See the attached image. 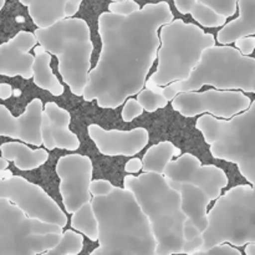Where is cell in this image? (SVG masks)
Here are the masks:
<instances>
[{
    "label": "cell",
    "instance_id": "cell-1",
    "mask_svg": "<svg viewBox=\"0 0 255 255\" xmlns=\"http://www.w3.org/2000/svg\"><path fill=\"white\" fill-rule=\"evenodd\" d=\"M173 20L167 1L148 2L128 16L102 12L99 16L102 49L89 74L85 101L115 110L138 95L158 57L159 30Z\"/></svg>",
    "mask_w": 255,
    "mask_h": 255
},
{
    "label": "cell",
    "instance_id": "cell-2",
    "mask_svg": "<svg viewBox=\"0 0 255 255\" xmlns=\"http://www.w3.org/2000/svg\"><path fill=\"white\" fill-rule=\"evenodd\" d=\"M91 203L100 231V247L91 255H157L151 223L131 191L115 187L107 196L94 197Z\"/></svg>",
    "mask_w": 255,
    "mask_h": 255
},
{
    "label": "cell",
    "instance_id": "cell-3",
    "mask_svg": "<svg viewBox=\"0 0 255 255\" xmlns=\"http://www.w3.org/2000/svg\"><path fill=\"white\" fill-rule=\"evenodd\" d=\"M124 187L133 193L151 223L157 241V255L183 253L188 242L184 237V224L188 218L182 209L181 194L169 186L164 174H127Z\"/></svg>",
    "mask_w": 255,
    "mask_h": 255
},
{
    "label": "cell",
    "instance_id": "cell-4",
    "mask_svg": "<svg viewBox=\"0 0 255 255\" xmlns=\"http://www.w3.org/2000/svg\"><path fill=\"white\" fill-rule=\"evenodd\" d=\"M203 86L255 94V59L231 45L209 47L191 76L164 86L163 95L172 101L181 92L199 91Z\"/></svg>",
    "mask_w": 255,
    "mask_h": 255
},
{
    "label": "cell",
    "instance_id": "cell-5",
    "mask_svg": "<svg viewBox=\"0 0 255 255\" xmlns=\"http://www.w3.org/2000/svg\"><path fill=\"white\" fill-rule=\"evenodd\" d=\"M34 34L39 45L57 57L60 75L70 91L84 97L94 51L87 22L80 17H66L49 27H37Z\"/></svg>",
    "mask_w": 255,
    "mask_h": 255
},
{
    "label": "cell",
    "instance_id": "cell-6",
    "mask_svg": "<svg viewBox=\"0 0 255 255\" xmlns=\"http://www.w3.org/2000/svg\"><path fill=\"white\" fill-rule=\"evenodd\" d=\"M157 70L149 76L146 87H164L188 79L199 64L202 55L216 46V39L198 25L176 19L162 26L159 31Z\"/></svg>",
    "mask_w": 255,
    "mask_h": 255
},
{
    "label": "cell",
    "instance_id": "cell-7",
    "mask_svg": "<svg viewBox=\"0 0 255 255\" xmlns=\"http://www.w3.org/2000/svg\"><path fill=\"white\" fill-rule=\"evenodd\" d=\"M196 127L214 158L237 164L242 176L255 186V101L229 120L203 115Z\"/></svg>",
    "mask_w": 255,
    "mask_h": 255
},
{
    "label": "cell",
    "instance_id": "cell-8",
    "mask_svg": "<svg viewBox=\"0 0 255 255\" xmlns=\"http://www.w3.org/2000/svg\"><path fill=\"white\" fill-rule=\"evenodd\" d=\"M208 219L202 251L223 243H255V186L241 184L222 194L208 212Z\"/></svg>",
    "mask_w": 255,
    "mask_h": 255
},
{
    "label": "cell",
    "instance_id": "cell-9",
    "mask_svg": "<svg viewBox=\"0 0 255 255\" xmlns=\"http://www.w3.org/2000/svg\"><path fill=\"white\" fill-rule=\"evenodd\" d=\"M64 228L27 217L0 198V255H39L60 243Z\"/></svg>",
    "mask_w": 255,
    "mask_h": 255
},
{
    "label": "cell",
    "instance_id": "cell-10",
    "mask_svg": "<svg viewBox=\"0 0 255 255\" xmlns=\"http://www.w3.org/2000/svg\"><path fill=\"white\" fill-rule=\"evenodd\" d=\"M252 101L243 91L207 90L181 92L172 100V107L183 117L208 114L222 120H229L251 107Z\"/></svg>",
    "mask_w": 255,
    "mask_h": 255
},
{
    "label": "cell",
    "instance_id": "cell-11",
    "mask_svg": "<svg viewBox=\"0 0 255 255\" xmlns=\"http://www.w3.org/2000/svg\"><path fill=\"white\" fill-rule=\"evenodd\" d=\"M0 198L16 204L30 218L57 224L62 228L69 223L66 213L41 187L20 176L0 179Z\"/></svg>",
    "mask_w": 255,
    "mask_h": 255
},
{
    "label": "cell",
    "instance_id": "cell-12",
    "mask_svg": "<svg viewBox=\"0 0 255 255\" xmlns=\"http://www.w3.org/2000/svg\"><path fill=\"white\" fill-rule=\"evenodd\" d=\"M60 178V194L65 211L74 214L85 204L91 203L94 196L90 192L94 167L90 157L84 154H67L60 157L55 167Z\"/></svg>",
    "mask_w": 255,
    "mask_h": 255
},
{
    "label": "cell",
    "instance_id": "cell-13",
    "mask_svg": "<svg viewBox=\"0 0 255 255\" xmlns=\"http://www.w3.org/2000/svg\"><path fill=\"white\" fill-rule=\"evenodd\" d=\"M164 177L167 181L199 187L212 201H217L222 196V191L229 182L223 169L214 164H202L198 157L192 153H183L177 159H172L167 166Z\"/></svg>",
    "mask_w": 255,
    "mask_h": 255
},
{
    "label": "cell",
    "instance_id": "cell-14",
    "mask_svg": "<svg viewBox=\"0 0 255 255\" xmlns=\"http://www.w3.org/2000/svg\"><path fill=\"white\" fill-rule=\"evenodd\" d=\"M44 105L40 99L30 101L24 114L20 116H12L6 106H0V136L19 139L30 146H44L42 141V116Z\"/></svg>",
    "mask_w": 255,
    "mask_h": 255
},
{
    "label": "cell",
    "instance_id": "cell-15",
    "mask_svg": "<svg viewBox=\"0 0 255 255\" xmlns=\"http://www.w3.org/2000/svg\"><path fill=\"white\" fill-rule=\"evenodd\" d=\"M90 138L96 144L100 153L110 157H133L148 144V131L143 127L131 131L105 129L99 125L91 124L87 127Z\"/></svg>",
    "mask_w": 255,
    "mask_h": 255
},
{
    "label": "cell",
    "instance_id": "cell-16",
    "mask_svg": "<svg viewBox=\"0 0 255 255\" xmlns=\"http://www.w3.org/2000/svg\"><path fill=\"white\" fill-rule=\"evenodd\" d=\"M37 42L36 35L30 31H19L6 42H2L0 45V75L32 79L35 55L30 54V50Z\"/></svg>",
    "mask_w": 255,
    "mask_h": 255
},
{
    "label": "cell",
    "instance_id": "cell-17",
    "mask_svg": "<svg viewBox=\"0 0 255 255\" xmlns=\"http://www.w3.org/2000/svg\"><path fill=\"white\" fill-rule=\"evenodd\" d=\"M71 115L67 110L60 107L56 102H47L42 116V141L46 149H66L76 151L80 148V139L76 133L69 128Z\"/></svg>",
    "mask_w": 255,
    "mask_h": 255
},
{
    "label": "cell",
    "instance_id": "cell-18",
    "mask_svg": "<svg viewBox=\"0 0 255 255\" xmlns=\"http://www.w3.org/2000/svg\"><path fill=\"white\" fill-rule=\"evenodd\" d=\"M169 186L179 192L182 198V209L187 218L202 232L207 231L209 226L208 206L212 198L199 187L189 183H179V182L167 181Z\"/></svg>",
    "mask_w": 255,
    "mask_h": 255
},
{
    "label": "cell",
    "instance_id": "cell-19",
    "mask_svg": "<svg viewBox=\"0 0 255 255\" xmlns=\"http://www.w3.org/2000/svg\"><path fill=\"white\" fill-rule=\"evenodd\" d=\"M239 16L227 22L217 34L221 45L234 44L238 39L255 36V0H238Z\"/></svg>",
    "mask_w": 255,
    "mask_h": 255
},
{
    "label": "cell",
    "instance_id": "cell-20",
    "mask_svg": "<svg viewBox=\"0 0 255 255\" xmlns=\"http://www.w3.org/2000/svg\"><path fill=\"white\" fill-rule=\"evenodd\" d=\"M1 157L12 161L20 171H34L41 167L49 158L46 149H31L27 144L20 142H5L0 147Z\"/></svg>",
    "mask_w": 255,
    "mask_h": 255
},
{
    "label": "cell",
    "instance_id": "cell-21",
    "mask_svg": "<svg viewBox=\"0 0 255 255\" xmlns=\"http://www.w3.org/2000/svg\"><path fill=\"white\" fill-rule=\"evenodd\" d=\"M27 7L32 22L37 27H49L66 19L69 0H19Z\"/></svg>",
    "mask_w": 255,
    "mask_h": 255
},
{
    "label": "cell",
    "instance_id": "cell-22",
    "mask_svg": "<svg viewBox=\"0 0 255 255\" xmlns=\"http://www.w3.org/2000/svg\"><path fill=\"white\" fill-rule=\"evenodd\" d=\"M35 62H34V84L40 89L49 91L54 96H61L65 89L60 80L52 72L50 64H51V54L47 52L41 45L35 46Z\"/></svg>",
    "mask_w": 255,
    "mask_h": 255
},
{
    "label": "cell",
    "instance_id": "cell-23",
    "mask_svg": "<svg viewBox=\"0 0 255 255\" xmlns=\"http://www.w3.org/2000/svg\"><path fill=\"white\" fill-rule=\"evenodd\" d=\"M174 6L181 14H191L203 27H221L227 24V17L199 0H173Z\"/></svg>",
    "mask_w": 255,
    "mask_h": 255
},
{
    "label": "cell",
    "instance_id": "cell-24",
    "mask_svg": "<svg viewBox=\"0 0 255 255\" xmlns=\"http://www.w3.org/2000/svg\"><path fill=\"white\" fill-rule=\"evenodd\" d=\"M181 156V149L169 141H162L153 144L147 149L142 162L143 172L164 174L167 166L173 159V157Z\"/></svg>",
    "mask_w": 255,
    "mask_h": 255
},
{
    "label": "cell",
    "instance_id": "cell-25",
    "mask_svg": "<svg viewBox=\"0 0 255 255\" xmlns=\"http://www.w3.org/2000/svg\"><path fill=\"white\" fill-rule=\"evenodd\" d=\"M70 227L91 241H99V219L95 213L92 203L85 204L79 211L71 214Z\"/></svg>",
    "mask_w": 255,
    "mask_h": 255
},
{
    "label": "cell",
    "instance_id": "cell-26",
    "mask_svg": "<svg viewBox=\"0 0 255 255\" xmlns=\"http://www.w3.org/2000/svg\"><path fill=\"white\" fill-rule=\"evenodd\" d=\"M84 234L75 229H65L60 243L52 249L39 255H72L79 254L84 248Z\"/></svg>",
    "mask_w": 255,
    "mask_h": 255
},
{
    "label": "cell",
    "instance_id": "cell-27",
    "mask_svg": "<svg viewBox=\"0 0 255 255\" xmlns=\"http://www.w3.org/2000/svg\"><path fill=\"white\" fill-rule=\"evenodd\" d=\"M137 100L147 112H154L159 109H163L169 102V100L163 95V87L158 86H149L143 89L137 95Z\"/></svg>",
    "mask_w": 255,
    "mask_h": 255
},
{
    "label": "cell",
    "instance_id": "cell-28",
    "mask_svg": "<svg viewBox=\"0 0 255 255\" xmlns=\"http://www.w3.org/2000/svg\"><path fill=\"white\" fill-rule=\"evenodd\" d=\"M226 17L233 16L238 9V0H199Z\"/></svg>",
    "mask_w": 255,
    "mask_h": 255
},
{
    "label": "cell",
    "instance_id": "cell-29",
    "mask_svg": "<svg viewBox=\"0 0 255 255\" xmlns=\"http://www.w3.org/2000/svg\"><path fill=\"white\" fill-rule=\"evenodd\" d=\"M141 10L138 2L134 0H122V1H112L109 5V11L114 12L117 15H124V16H128V15L133 14V12Z\"/></svg>",
    "mask_w": 255,
    "mask_h": 255
},
{
    "label": "cell",
    "instance_id": "cell-30",
    "mask_svg": "<svg viewBox=\"0 0 255 255\" xmlns=\"http://www.w3.org/2000/svg\"><path fill=\"white\" fill-rule=\"evenodd\" d=\"M143 111L144 109L142 107V105L139 104L138 100L129 97V99L125 102L121 117L125 122H132L133 120H136L137 117L141 116V115L143 114Z\"/></svg>",
    "mask_w": 255,
    "mask_h": 255
},
{
    "label": "cell",
    "instance_id": "cell-31",
    "mask_svg": "<svg viewBox=\"0 0 255 255\" xmlns=\"http://www.w3.org/2000/svg\"><path fill=\"white\" fill-rule=\"evenodd\" d=\"M191 255H242V253L232 244L223 243L213 247L208 251H198Z\"/></svg>",
    "mask_w": 255,
    "mask_h": 255
},
{
    "label": "cell",
    "instance_id": "cell-32",
    "mask_svg": "<svg viewBox=\"0 0 255 255\" xmlns=\"http://www.w3.org/2000/svg\"><path fill=\"white\" fill-rule=\"evenodd\" d=\"M115 186L110 181L106 179H96V181H92L91 187H90V192L94 197H100V196H107V194L111 193L114 191Z\"/></svg>",
    "mask_w": 255,
    "mask_h": 255
},
{
    "label": "cell",
    "instance_id": "cell-33",
    "mask_svg": "<svg viewBox=\"0 0 255 255\" xmlns=\"http://www.w3.org/2000/svg\"><path fill=\"white\" fill-rule=\"evenodd\" d=\"M236 47L244 55H248L251 56L255 50V36H246L241 37V39L237 40Z\"/></svg>",
    "mask_w": 255,
    "mask_h": 255
},
{
    "label": "cell",
    "instance_id": "cell-34",
    "mask_svg": "<svg viewBox=\"0 0 255 255\" xmlns=\"http://www.w3.org/2000/svg\"><path fill=\"white\" fill-rule=\"evenodd\" d=\"M125 171L128 174L138 173L139 171H143V162H142V159L136 158V157L131 158L125 164Z\"/></svg>",
    "mask_w": 255,
    "mask_h": 255
},
{
    "label": "cell",
    "instance_id": "cell-35",
    "mask_svg": "<svg viewBox=\"0 0 255 255\" xmlns=\"http://www.w3.org/2000/svg\"><path fill=\"white\" fill-rule=\"evenodd\" d=\"M84 0H69L66 5V16L67 17H74V15L77 14L80 9V5Z\"/></svg>",
    "mask_w": 255,
    "mask_h": 255
},
{
    "label": "cell",
    "instance_id": "cell-36",
    "mask_svg": "<svg viewBox=\"0 0 255 255\" xmlns=\"http://www.w3.org/2000/svg\"><path fill=\"white\" fill-rule=\"evenodd\" d=\"M12 95H14V91H12V87L9 84H6V82L0 84V99L7 100Z\"/></svg>",
    "mask_w": 255,
    "mask_h": 255
},
{
    "label": "cell",
    "instance_id": "cell-37",
    "mask_svg": "<svg viewBox=\"0 0 255 255\" xmlns=\"http://www.w3.org/2000/svg\"><path fill=\"white\" fill-rule=\"evenodd\" d=\"M12 177V172L10 169H4L0 171V179H9Z\"/></svg>",
    "mask_w": 255,
    "mask_h": 255
},
{
    "label": "cell",
    "instance_id": "cell-38",
    "mask_svg": "<svg viewBox=\"0 0 255 255\" xmlns=\"http://www.w3.org/2000/svg\"><path fill=\"white\" fill-rule=\"evenodd\" d=\"M246 252L248 255H255V243L246 244Z\"/></svg>",
    "mask_w": 255,
    "mask_h": 255
},
{
    "label": "cell",
    "instance_id": "cell-39",
    "mask_svg": "<svg viewBox=\"0 0 255 255\" xmlns=\"http://www.w3.org/2000/svg\"><path fill=\"white\" fill-rule=\"evenodd\" d=\"M9 162L6 158L4 157H0V171H4V169H7L9 167Z\"/></svg>",
    "mask_w": 255,
    "mask_h": 255
},
{
    "label": "cell",
    "instance_id": "cell-40",
    "mask_svg": "<svg viewBox=\"0 0 255 255\" xmlns=\"http://www.w3.org/2000/svg\"><path fill=\"white\" fill-rule=\"evenodd\" d=\"M20 95H21V91H20V90H15L14 96H20Z\"/></svg>",
    "mask_w": 255,
    "mask_h": 255
},
{
    "label": "cell",
    "instance_id": "cell-41",
    "mask_svg": "<svg viewBox=\"0 0 255 255\" xmlns=\"http://www.w3.org/2000/svg\"><path fill=\"white\" fill-rule=\"evenodd\" d=\"M5 1H6V0H0V9H2V7H4Z\"/></svg>",
    "mask_w": 255,
    "mask_h": 255
},
{
    "label": "cell",
    "instance_id": "cell-42",
    "mask_svg": "<svg viewBox=\"0 0 255 255\" xmlns=\"http://www.w3.org/2000/svg\"><path fill=\"white\" fill-rule=\"evenodd\" d=\"M16 20H17V21H21L22 22V21H24V17H22V16H17Z\"/></svg>",
    "mask_w": 255,
    "mask_h": 255
},
{
    "label": "cell",
    "instance_id": "cell-43",
    "mask_svg": "<svg viewBox=\"0 0 255 255\" xmlns=\"http://www.w3.org/2000/svg\"><path fill=\"white\" fill-rule=\"evenodd\" d=\"M111 1H122V0H111Z\"/></svg>",
    "mask_w": 255,
    "mask_h": 255
}]
</instances>
